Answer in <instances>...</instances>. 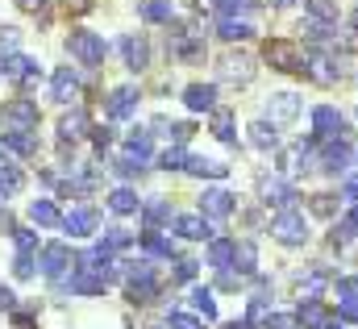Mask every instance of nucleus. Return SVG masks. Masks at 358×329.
I'll return each instance as SVG.
<instances>
[{"mask_svg":"<svg viewBox=\"0 0 358 329\" xmlns=\"http://www.w3.org/2000/svg\"><path fill=\"white\" fill-rule=\"evenodd\" d=\"M34 267H38V258H34L29 250H17V258H13V275H17V279H29Z\"/></svg>","mask_w":358,"mask_h":329,"instance_id":"a19ab883","label":"nucleus"},{"mask_svg":"<svg viewBox=\"0 0 358 329\" xmlns=\"http://www.w3.org/2000/svg\"><path fill=\"white\" fill-rule=\"evenodd\" d=\"M29 221L42 225V230H55V225H63V213L55 209V200H34L29 204Z\"/></svg>","mask_w":358,"mask_h":329,"instance_id":"cd10ccee","label":"nucleus"},{"mask_svg":"<svg viewBox=\"0 0 358 329\" xmlns=\"http://www.w3.org/2000/svg\"><path fill=\"white\" fill-rule=\"evenodd\" d=\"M125 155H129V159H138V163H150V155H155V134H150V130H142V125H138V130H129V134H125Z\"/></svg>","mask_w":358,"mask_h":329,"instance_id":"4be33fe9","label":"nucleus"},{"mask_svg":"<svg viewBox=\"0 0 358 329\" xmlns=\"http://www.w3.org/2000/svg\"><path fill=\"white\" fill-rule=\"evenodd\" d=\"M217 76L225 83H234V88H246V83L255 80V59L246 50H225L217 59Z\"/></svg>","mask_w":358,"mask_h":329,"instance_id":"39448f33","label":"nucleus"},{"mask_svg":"<svg viewBox=\"0 0 358 329\" xmlns=\"http://www.w3.org/2000/svg\"><path fill=\"white\" fill-rule=\"evenodd\" d=\"M271 238H275L279 246H304V242H308V221H304V213H296V209L275 213V217H271Z\"/></svg>","mask_w":358,"mask_h":329,"instance_id":"f03ea898","label":"nucleus"},{"mask_svg":"<svg viewBox=\"0 0 358 329\" xmlns=\"http://www.w3.org/2000/svg\"><path fill=\"white\" fill-rule=\"evenodd\" d=\"M21 183H25L21 167L13 163V159H8V150L0 146V204H4V196H13V192H17Z\"/></svg>","mask_w":358,"mask_h":329,"instance_id":"393cba45","label":"nucleus"},{"mask_svg":"<svg viewBox=\"0 0 358 329\" xmlns=\"http://www.w3.org/2000/svg\"><path fill=\"white\" fill-rule=\"evenodd\" d=\"M0 146L8 155H17V159H29V155H38V134L34 130H4L0 134Z\"/></svg>","mask_w":358,"mask_h":329,"instance_id":"f3484780","label":"nucleus"},{"mask_svg":"<svg viewBox=\"0 0 358 329\" xmlns=\"http://www.w3.org/2000/svg\"><path fill=\"white\" fill-rule=\"evenodd\" d=\"M125 296H129V304H150L159 296V279L155 275H129L125 279Z\"/></svg>","mask_w":358,"mask_h":329,"instance_id":"5701e85b","label":"nucleus"},{"mask_svg":"<svg viewBox=\"0 0 358 329\" xmlns=\"http://www.w3.org/2000/svg\"><path fill=\"white\" fill-rule=\"evenodd\" d=\"M104 200H108V209H113L117 217H129V213H138V209H142V200H138V192H134V188H113Z\"/></svg>","mask_w":358,"mask_h":329,"instance_id":"bb28decb","label":"nucleus"},{"mask_svg":"<svg viewBox=\"0 0 358 329\" xmlns=\"http://www.w3.org/2000/svg\"><path fill=\"white\" fill-rule=\"evenodd\" d=\"M296 326H300V317H283V313H271L263 329H296Z\"/></svg>","mask_w":358,"mask_h":329,"instance_id":"603ef678","label":"nucleus"},{"mask_svg":"<svg viewBox=\"0 0 358 329\" xmlns=\"http://www.w3.org/2000/svg\"><path fill=\"white\" fill-rule=\"evenodd\" d=\"M355 34H358V17H355Z\"/></svg>","mask_w":358,"mask_h":329,"instance_id":"774afa93","label":"nucleus"},{"mask_svg":"<svg viewBox=\"0 0 358 329\" xmlns=\"http://www.w3.org/2000/svg\"><path fill=\"white\" fill-rule=\"evenodd\" d=\"M13 242H17V250H29V254H38V234H34V230H21V225H13Z\"/></svg>","mask_w":358,"mask_h":329,"instance_id":"37998d69","label":"nucleus"},{"mask_svg":"<svg viewBox=\"0 0 358 329\" xmlns=\"http://www.w3.org/2000/svg\"><path fill=\"white\" fill-rule=\"evenodd\" d=\"M167 326L171 329H204L196 317H187V313H167Z\"/></svg>","mask_w":358,"mask_h":329,"instance_id":"de8ad7c7","label":"nucleus"},{"mask_svg":"<svg viewBox=\"0 0 358 329\" xmlns=\"http://www.w3.org/2000/svg\"><path fill=\"white\" fill-rule=\"evenodd\" d=\"M138 88L134 83H121V88H113L108 92V104H104V117L108 121H125V117H134L138 113Z\"/></svg>","mask_w":358,"mask_h":329,"instance_id":"0eeeda50","label":"nucleus"},{"mask_svg":"<svg viewBox=\"0 0 358 329\" xmlns=\"http://www.w3.org/2000/svg\"><path fill=\"white\" fill-rule=\"evenodd\" d=\"M338 313H342L346 321H355V326H358V300H338Z\"/></svg>","mask_w":358,"mask_h":329,"instance_id":"5fc2aeb1","label":"nucleus"},{"mask_svg":"<svg viewBox=\"0 0 358 329\" xmlns=\"http://www.w3.org/2000/svg\"><path fill=\"white\" fill-rule=\"evenodd\" d=\"M234 250H238V242H229V238H217V242L208 246V262H213L217 271H229V267H234Z\"/></svg>","mask_w":358,"mask_h":329,"instance_id":"e433bc0d","label":"nucleus"},{"mask_svg":"<svg viewBox=\"0 0 358 329\" xmlns=\"http://www.w3.org/2000/svg\"><path fill=\"white\" fill-rule=\"evenodd\" d=\"M176 234L183 242H204V238H213V225L204 213H183V217H176Z\"/></svg>","mask_w":358,"mask_h":329,"instance_id":"a211bd4d","label":"nucleus"},{"mask_svg":"<svg viewBox=\"0 0 358 329\" xmlns=\"http://www.w3.org/2000/svg\"><path fill=\"white\" fill-rule=\"evenodd\" d=\"M234 209H238V196L225 192V188H208V192L200 196V213H204L208 221H225V217H234Z\"/></svg>","mask_w":358,"mask_h":329,"instance_id":"6e6552de","label":"nucleus"},{"mask_svg":"<svg viewBox=\"0 0 358 329\" xmlns=\"http://www.w3.org/2000/svg\"><path fill=\"white\" fill-rule=\"evenodd\" d=\"M338 300H358V275L338 279Z\"/></svg>","mask_w":358,"mask_h":329,"instance_id":"49530a36","label":"nucleus"},{"mask_svg":"<svg viewBox=\"0 0 358 329\" xmlns=\"http://www.w3.org/2000/svg\"><path fill=\"white\" fill-rule=\"evenodd\" d=\"M271 4H275V8H287V4H296V0H271Z\"/></svg>","mask_w":358,"mask_h":329,"instance_id":"680f3d73","label":"nucleus"},{"mask_svg":"<svg viewBox=\"0 0 358 329\" xmlns=\"http://www.w3.org/2000/svg\"><path fill=\"white\" fill-rule=\"evenodd\" d=\"M138 17L150 25H171L176 21V4L171 0H138Z\"/></svg>","mask_w":358,"mask_h":329,"instance_id":"b1692460","label":"nucleus"},{"mask_svg":"<svg viewBox=\"0 0 358 329\" xmlns=\"http://www.w3.org/2000/svg\"><path fill=\"white\" fill-rule=\"evenodd\" d=\"M342 196H346L350 204H358V179H346V183H342Z\"/></svg>","mask_w":358,"mask_h":329,"instance_id":"bf43d9fd","label":"nucleus"},{"mask_svg":"<svg viewBox=\"0 0 358 329\" xmlns=\"http://www.w3.org/2000/svg\"><path fill=\"white\" fill-rule=\"evenodd\" d=\"M279 125H271V121H255L250 125V146L255 150H279V134H275Z\"/></svg>","mask_w":358,"mask_h":329,"instance_id":"c756f323","label":"nucleus"},{"mask_svg":"<svg viewBox=\"0 0 358 329\" xmlns=\"http://www.w3.org/2000/svg\"><path fill=\"white\" fill-rule=\"evenodd\" d=\"M346 163H350V146L342 138H329L325 150H321V159H317V167L329 171V175H338V171H346Z\"/></svg>","mask_w":358,"mask_h":329,"instance_id":"412c9836","label":"nucleus"},{"mask_svg":"<svg viewBox=\"0 0 358 329\" xmlns=\"http://www.w3.org/2000/svg\"><path fill=\"white\" fill-rule=\"evenodd\" d=\"M325 329H342V326H325Z\"/></svg>","mask_w":358,"mask_h":329,"instance_id":"338daca9","label":"nucleus"},{"mask_svg":"<svg viewBox=\"0 0 358 329\" xmlns=\"http://www.w3.org/2000/svg\"><path fill=\"white\" fill-rule=\"evenodd\" d=\"M104 246L121 254V250L134 246V234H129V230H121V225H113V230H104Z\"/></svg>","mask_w":358,"mask_h":329,"instance_id":"58836bf2","label":"nucleus"},{"mask_svg":"<svg viewBox=\"0 0 358 329\" xmlns=\"http://www.w3.org/2000/svg\"><path fill=\"white\" fill-rule=\"evenodd\" d=\"M17 42H21V29H13V25H0V50H17Z\"/></svg>","mask_w":358,"mask_h":329,"instance_id":"a18cd8bd","label":"nucleus"},{"mask_svg":"<svg viewBox=\"0 0 358 329\" xmlns=\"http://www.w3.org/2000/svg\"><path fill=\"white\" fill-rule=\"evenodd\" d=\"M92 142H96V150H108L113 146V130L108 125H92Z\"/></svg>","mask_w":358,"mask_h":329,"instance_id":"09e8293b","label":"nucleus"},{"mask_svg":"<svg viewBox=\"0 0 358 329\" xmlns=\"http://www.w3.org/2000/svg\"><path fill=\"white\" fill-rule=\"evenodd\" d=\"M150 329H171V326H150Z\"/></svg>","mask_w":358,"mask_h":329,"instance_id":"69168bd1","label":"nucleus"},{"mask_svg":"<svg viewBox=\"0 0 358 329\" xmlns=\"http://www.w3.org/2000/svg\"><path fill=\"white\" fill-rule=\"evenodd\" d=\"M183 104L192 113H213L217 108V83H187L183 88Z\"/></svg>","mask_w":358,"mask_h":329,"instance_id":"6ab92c4d","label":"nucleus"},{"mask_svg":"<svg viewBox=\"0 0 358 329\" xmlns=\"http://www.w3.org/2000/svg\"><path fill=\"white\" fill-rule=\"evenodd\" d=\"M138 242H142V250H146V254H155V258H171V254H176V242H171V238H163L159 230H146Z\"/></svg>","mask_w":358,"mask_h":329,"instance_id":"473e14b6","label":"nucleus"},{"mask_svg":"<svg viewBox=\"0 0 358 329\" xmlns=\"http://www.w3.org/2000/svg\"><path fill=\"white\" fill-rule=\"evenodd\" d=\"M263 59L271 63V71H304V59H300V46L292 38H271L263 46Z\"/></svg>","mask_w":358,"mask_h":329,"instance_id":"7ed1b4c3","label":"nucleus"},{"mask_svg":"<svg viewBox=\"0 0 358 329\" xmlns=\"http://www.w3.org/2000/svg\"><path fill=\"white\" fill-rule=\"evenodd\" d=\"M63 4H67V13H76V17H84V13L96 8V0H63Z\"/></svg>","mask_w":358,"mask_h":329,"instance_id":"864d4df0","label":"nucleus"},{"mask_svg":"<svg viewBox=\"0 0 358 329\" xmlns=\"http://www.w3.org/2000/svg\"><path fill=\"white\" fill-rule=\"evenodd\" d=\"M217 34H221L225 42H246V38L255 34V25H250L246 17H221V25H217Z\"/></svg>","mask_w":358,"mask_h":329,"instance_id":"c85d7f7f","label":"nucleus"},{"mask_svg":"<svg viewBox=\"0 0 358 329\" xmlns=\"http://www.w3.org/2000/svg\"><path fill=\"white\" fill-rule=\"evenodd\" d=\"M213 134H217V142H225V146L238 142V134H234V108H213Z\"/></svg>","mask_w":358,"mask_h":329,"instance_id":"2f4dec72","label":"nucleus"},{"mask_svg":"<svg viewBox=\"0 0 358 329\" xmlns=\"http://www.w3.org/2000/svg\"><path fill=\"white\" fill-rule=\"evenodd\" d=\"M0 230H4V234H13V213H8V209L0 213Z\"/></svg>","mask_w":358,"mask_h":329,"instance_id":"052dcab7","label":"nucleus"},{"mask_svg":"<svg viewBox=\"0 0 358 329\" xmlns=\"http://www.w3.org/2000/svg\"><path fill=\"white\" fill-rule=\"evenodd\" d=\"M67 50H71L76 63H84V67H100L104 55H108V42H104L100 34H92V29H71V34H67Z\"/></svg>","mask_w":358,"mask_h":329,"instance_id":"f257e3e1","label":"nucleus"},{"mask_svg":"<svg viewBox=\"0 0 358 329\" xmlns=\"http://www.w3.org/2000/svg\"><path fill=\"white\" fill-rule=\"evenodd\" d=\"M80 92H84L80 71H71V67H59V71L50 76V100H59V104H71V100H80Z\"/></svg>","mask_w":358,"mask_h":329,"instance_id":"1a4fd4ad","label":"nucleus"},{"mask_svg":"<svg viewBox=\"0 0 358 329\" xmlns=\"http://www.w3.org/2000/svg\"><path fill=\"white\" fill-rule=\"evenodd\" d=\"M225 329H250V326H246V321H242V326H238V321H234V326H225Z\"/></svg>","mask_w":358,"mask_h":329,"instance_id":"0e129e2a","label":"nucleus"},{"mask_svg":"<svg viewBox=\"0 0 358 329\" xmlns=\"http://www.w3.org/2000/svg\"><path fill=\"white\" fill-rule=\"evenodd\" d=\"M13 4H17L21 13H42V8H46V0H13Z\"/></svg>","mask_w":358,"mask_h":329,"instance_id":"13d9d810","label":"nucleus"},{"mask_svg":"<svg viewBox=\"0 0 358 329\" xmlns=\"http://www.w3.org/2000/svg\"><path fill=\"white\" fill-rule=\"evenodd\" d=\"M304 13L313 17V21H325V25H338V0H304Z\"/></svg>","mask_w":358,"mask_h":329,"instance_id":"c9c22d12","label":"nucleus"},{"mask_svg":"<svg viewBox=\"0 0 358 329\" xmlns=\"http://www.w3.org/2000/svg\"><path fill=\"white\" fill-rule=\"evenodd\" d=\"M338 234H342L346 242H350V238H358V204L346 213V217H342V221H338Z\"/></svg>","mask_w":358,"mask_h":329,"instance_id":"c03bdc74","label":"nucleus"},{"mask_svg":"<svg viewBox=\"0 0 358 329\" xmlns=\"http://www.w3.org/2000/svg\"><path fill=\"white\" fill-rule=\"evenodd\" d=\"M196 271H200V262H192V258H179L176 262V279H183V284L196 279Z\"/></svg>","mask_w":358,"mask_h":329,"instance_id":"3c124183","label":"nucleus"},{"mask_svg":"<svg viewBox=\"0 0 358 329\" xmlns=\"http://www.w3.org/2000/svg\"><path fill=\"white\" fill-rule=\"evenodd\" d=\"M38 121H42V113H38V104L29 96H13L0 108V125L4 130H38Z\"/></svg>","mask_w":358,"mask_h":329,"instance_id":"20e7f679","label":"nucleus"},{"mask_svg":"<svg viewBox=\"0 0 358 329\" xmlns=\"http://www.w3.org/2000/svg\"><path fill=\"white\" fill-rule=\"evenodd\" d=\"M313 134H317V142L342 138V113H338L334 104H317V108H313Z\"/></svg>","mask_w":358,"mask_h":329,"instance_id":"ddd939ff","label":"nucleus"},{"mask_svg":"<svg viewBox=\"0 0 358 329\" xmlns=\"http://www.w3.org/2000/svg\"><path fill=\"white\" fill-rule=\"evenodd\" d=\"M4 67H8V55H4V59H0V76H4Z\"/></svg>","mask_w":358,"mask_h":329,"instance_id":"e2e57ef3","label":"nucleus"},{"mask_svg":"<svg viewBox=\"0 0 358 329\" xmlns=\"http://www.w3.org/2000/svg\"><path fill=\"white\" fill-rule=\"evenodd\" d=\"M300 76H308L313 83H338L342 80V55H338V59L313 55V59H304V71H300Z\"/></svg>","mask_w":358,"mask_h":329,"instance_id":"9b49d317","label":"nucleus"},{"mask_svg":"<svg viewBox=\"0 0 358 329\" xmlns=\"http://www.w3.org/2000/svg\"><path fill=\"white\" fill-rule=\"evenodd\" d=\"M38 76H42V67H38V59H29V55H8V67H4V80L13 83H38Z\"/></svg>","mask_w":358,"mask_h":329,"instance_id":"aec40b11","label":"nucleus"},{"mask_svg":"<svg viewBox=\"0 0 358 329\" xmlns=\"http://www.w3.org/2000/svg\"><path fill=\"white\" fill-rule=\"evenodd\" d=\"M183 171H192V175H200V179H225V175H229L225 163H213V159H200V155H187V167H183Z\"/></svg>","mask_w":358,"mask_h":329,"instance_id":"7c9ffc66","label":"nucleus"},{"mask_svg":"<svg viewBox=\"0 0 358 329\" xmlns=\"http://www.w3.org/2000/svg\"><path fill=\"white\" fill-rule=\"evenodd\" d=\"M259 192H263V200H267V204H279V209H292V204L300 200V196H296V188H292L283 175H267V179L259 183Z\"/></svg>","mask_w":358,"mask_h":329,"instance_id":"2eb2a0df","label":"nucleus"},{"mask_svg":"<svg viewBox=\"0 0 358 329\" xmlns=\"http://www.w3.org/2000/svg\"><path fill=\"white\" fill-rule=\"evenodd\" d=\"M187 300H192V309H196L204 321H217V300H213V292H208V288H192V296H187Z\"/></svg>","mask_w":358,"mask_h":329,"instance_id":"4c0bfd02","label":"nucleus"},{"mask_svg":"<svg viewBox=\"0 0 358 329\" xmlns=\"http://www.w3.org/2000/svg\"><path fill=\"white\" fill-rule=\"evenodd\" d=\"M313 213H317V217H334V196H329V192L313 196Z\"/></svg>","mask_w":358,"mask_h":329,"instance_id":"8fccbe9b","label":"nucleus"},{"mask_svg":"<svg viewBox=\"0 0 358 329\" xmlns=\"http://www.w3.org/2000/svg\"><path fill=\"white\" fill-rule=\"evenodd\" d=\"M296 317H300V326H304V329H325V309H321V300H317V296H308V300L296 309Z\"/></svg>","mask_w":358,"mask_h":329,"instance_id":"f704fd0d","label":"nucleus"},{"mask_svg":"<svg viewBox=\"0 0 358 329\" xmlns=\"http://www.w3.org/2000/svg\"><path fill=\"white\" fill-rule=\"evenodd\" d=\"M121 55H125V67L129 71H146L150 67V42L142 34H125L121 38Z\"/></svg>","mask_w":358,"mask_h":329,"instance_id":"4468645a","label":"nucleus"},{"mask_svg":"<svg viewBox=\"0 0 358 329\" xmlns=\"http://www.w3.org/2000/svg\"><path fill=\"white\" fill-rule=\"evenodd\" d=\"M142 225L146 230H159V225H167L171 221V200H163V196H155V200H142Z\"/></svg>","mask_w":358,"mask_h":329,"instance_id":"a878e982","label":"nucleus"},{"mask_svg":"<svg viewBox=\"0 0 358 329\" xmlns=\"http://www.w3.org/2000/svg\"><path fill=\"white\" fill-rule=\"evenodd\" d=\"M300 117V96L296 92H275L267 100V121L271 125H292Z\"/></svg>","mask_w":358,"mask_h":329,"instance_id":"9d476101","label":"nucleus"},{"mask_svg":"<svg viewBox=\"0 0 358 329\" xmlns=\"http://www.w3.org/2000/svg\"><path fill=\"white\" fill-rule=\"evenodd\" d=\"M38 267H42V275H46V279H63V275L76 267V254H71L67 242H46L42 254H38Z\"/></svg>","mask_w":358,"mask_h":329,"instance_id":"423d86ee","label":"nucleus"},{"mask_svg":"<svg viewBox=\"0 0 358 329\" xmlns=\"http://www.w3.org/2000/svg\"><path fill=\"white\" fill-rule=\"evenodd\" d=\"M217 13L221 17H246V13H255V0H217Z\"/></svg>","mask_w":358,"mask_h":329,"instance_id":"ea45409f","label":"nucleus"},{"mask_svg":"<svg viewBox=\"0 0 358 329\" xmlns=\"http://www.w3.org/2000/svg\"><path fill=\"white\" fill-rule=\"evenodd\" d=\"M13 329H38V326H34L29 313H17V309H13Z\"/></svg>","mask_w":358,"mask_h":329,"instance_id":"4d7b16f0","label":"nucleus"},{"mask_svg":"<svg viewBox=\"0 0 358 329\" xmlns=\"http://www.w3.org/2000/svg\"><path fill=\"white\" fill-rule=\"evenodd\" d=\"M159 163H163V171H183V167H187V150L176 142L171 150H163V159H159Z\"/></svg>","mask_w":358,"mask_h":329,"instance_id":"79ce46f5","label":"nucleus"},{"mask_svg":"<svg viewBox=\"0 0 358 329\" xmlns=\"http://www.w3.org/2000/svg\"><path fill=\"white\" fill-rule=\"evenodd\" d=\"M13 309H17V296H13V292L0 284V313H13Z\"/></svg>","mask_w":358,"mask_h":329,"instance_id":"6e6d98bb","label":"nucleus"},{"mask_svg":"<svg viewBox=\"0 0 358 329\" xmlns=\"http://www.w3.org/2000/svg\"><path fill=\"white\" fill-rule=\"evenodd\" d=\"M234 267H238V275H259V250H255V242H238Z\"/></svg>","mask_w":358,"mask_h":329,"instance_id":"72a5a7b5","label":"nucleus"},{"mask_svg":"<svg viewBox=\"0 0 358 329\" xmlns=\"http://www.w3.org/2000/svg\"><path fill=\"white\" fill-rule=\"evenodd\" d=\"M88 134H92V121L80 104L59 117V142H63V146H71V142H80V138H88Z\"/></svg>","mask_w":358,"mask_h":329,"instance_id":"f8f14e48","label":"nucleus"},{"mask_svg":"<svg viewBox=\"0 0 358 329\" xmlns=\"http://www.w3.org/2000/svg\"><path fill=\"white\" fill-rule=\"evenodd\" d=\"M59 230H67L71 238H92V234L100 230V213H96V209H71Z\"/></svg>","mask_w":358,"mask_h":329,"instance_id":"dca6fc26","label":"nucleus"}]
</instances>
